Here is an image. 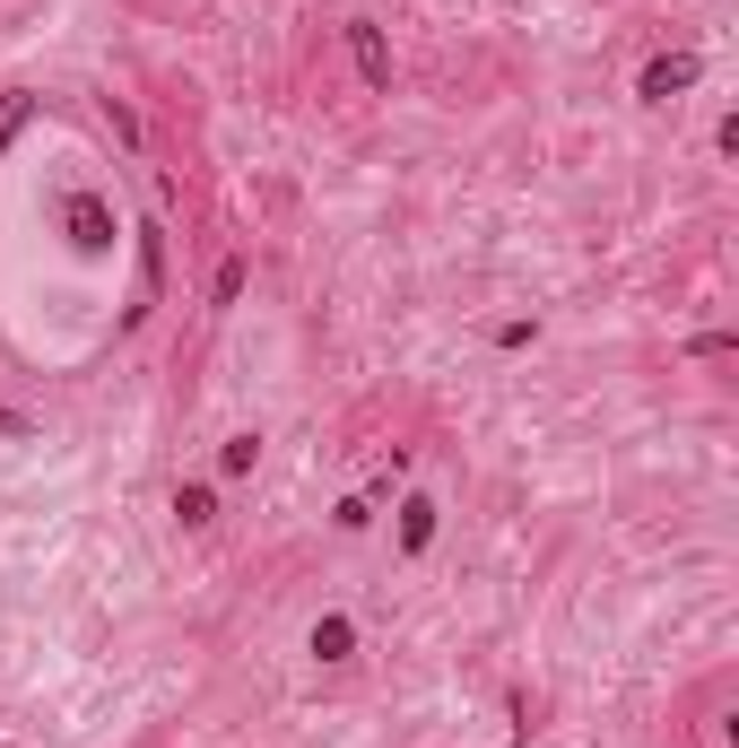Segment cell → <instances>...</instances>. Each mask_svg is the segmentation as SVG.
<instances>
[{
  "mask_svg": "<svg viewBox=\"0 0 739 748\" xmlns=\"http://www.w3.org/2000/svg\"><path fill=\"white\" fill-rule=\"evenodd\" d=\"M349 44H357V70H366V88H391V53H383V35H374V26H349Z\"/></svg>",
  "mask_w": 739,
  "mask_h": 748,
  "instance_id": "cell-1",
  "label": "cell"
},
{
  "mask_svg": "<svg viewBox=\"0 0 739 748\" xmlns=\"http://www.w3.org/2000/svg\"><path fill=\"white\" fill-rule=\"evenodd\" d=\"M687 79H696V61H687V53H670V61H652V70H644V97L661 105V97H679Z\"/></svg>",
  "mask_w": 739,
  "mask_h": 748,
  "instance_id": "cell-2",
  "label": "cell"
},
{
  "mask_svg": "<svg viewBox=\"0 0 739 748\" xmlns=\"http://www.w3.org/2000/svg\"><path fill=\"white\" fill-rule=\"evenodd\" d=\"M314 653H322V661H340V653H349V619H322V626H314Z\"/></svg>",
  "mask_w": 739,
  "mask_h": 748,
  "instance_id": "cell-3",
  "label": "cell"
},
{
  "mask_svg": "<svg viewBox=\"0 0 739 748\" xmlns=\"http://www.w3.org/2000/svg\"><path fill=\"white\" fill-rule=\"evenodd\" d=\"M427 531H435V505H409V522H400V540H409V548H427Z\"/></svg>",
  "mask_w": 739,
  "mask_h": 748,
  "instance_id": "cell-4",
  "label": "cell"
}]
</instances>
